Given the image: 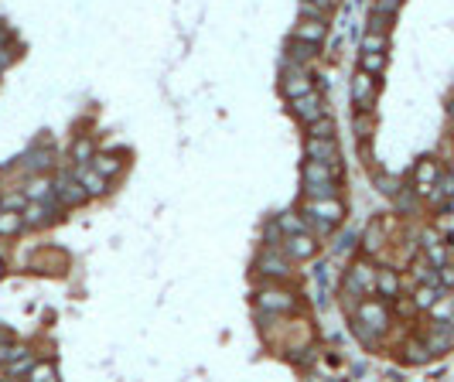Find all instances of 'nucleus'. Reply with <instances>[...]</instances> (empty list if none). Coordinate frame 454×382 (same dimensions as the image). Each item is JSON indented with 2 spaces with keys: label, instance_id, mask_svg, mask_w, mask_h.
<instances>
[{
  "label": "nucleus",
  "instance_id": "nucleus-1",
  "mask_svg": "<svg viewBox=\"0 0 454 382\" xmlns=\"http://www.w3.org/2000/svg\"><path fill=\"white\" fill-rule=\"evenodd\" d=\"M301 212L308 215V226L315 232H321V236H328L332 229H338L342 219H345V205L338 202V195L335 198H304Z\"/></svg>",
  "mask_w": 454,
  "mask_h": 382
},
{
  "label": "nucleus",
  "instance_id": "nucleus-2",
  "mask_svg": "<svg viewBox=\"0 0 454 382\" xmlns=\"http://www.w3.org/2000/svg\"><path fill=\"white\" fill-rule=\"evenodd\" d=\"M257 273L270 277V280H284L294 273V260L284 253V246H274V249H263L257 260Z\"/></svg>",
  "mask_w": 454,
  "mask_h": 382
},
{
  "label": "nucleus",
  "instance_id": "nucleus-3",
  "mask_svg": "<svg viewBox=\"0 0 454 382\" xmlns=\"http://www.w3.org/2000/svg\"><path fill=\"white\" fill-rule=\"evenodd\" d=\"M356 321L359 325H366L369 331H376V335H383V331L390 328V307L383 304V301L362 297V301L356 304Z\"/></svg>",
  "mask_w": 454,
  "mask_h": 382
},
{
  "label": "nucleus",
  "instance_id": "nucleus-4",
  "mask_svg": "<svg viewBox=\"0 0 454 382\" xmlns=\"http://www.w3.org/2000/svg\"><path fill=\"white\" fill-rule=\"evenodd\" d=\"M257 307L260 311H270V314H291L297 307V297L291 290H280V286H263L257 290Z\"/></svg>",
  "mask_w": 454,
  "mask_h": 382
},
{
  "label": "nucleus",
  "instance_id": "nucleus-5",
  "mask_svg": "<svg viewBox=\"0 0 454 382\" xmlns=\"http://www.w3.org/2000/svg\"><path fill=\"white\" fill-rule=\"evenodd\" d=\"M376 273H379V270H373L366 260H359L356 267L349 270V277H345V290H349L356 301H362V294H376Z\"/></svg>",
  "mask_w": 454,
  "mask_h": 382
},
{
  "label": "nucleus",
  "instance_id": "nucleus-6",
  "mask_svg": "<svg viewBox=\"0 0 454 382\" xmlns=\"http://www.w3.org/2000/svg\"><path fill=\"white\" fill-rule=\"evenodd\" d=\"M291 113L304 123V127H311L315 120H321L325 116V96L321 93H304V96H297V99H291Z\"/></svg>",
  "mask_w": 454,
  "mask_h": 382
},
{
  "label": "nucleus",
  "instance_id": "nucleus-7",
  "mask_svg": "<svg viewBox=\"0 0 454 382\" xmlns=\"http://www.w3.org/2000/svg\"><path fill=\"white\" fill-rule=\"evenodd\" d=\"M376 93H379L376 76H369V72H362V69H359L356 79H352V103H356L359 110H373Z\"/></svg>",
  "mask_w": 454,
  "mask_h": 382
},
{
  "label": "nucleus",
  "instance_id": "nucleus-8",
  "mask_svg": "<svg viewBox=\"0 0 454 382\" xmlns=\"http://www.w3.org/2000/svg\"><path fill=\"white\" fill-rule=\"evenodd\" d=\"M284 253L297 260V263H304V260H311L318 256V243L311 232H294V236H284Z\"/></svg>",
  "mask_w": 454,
  "mask_h": 382
},
{
  "label": "nucleus",
  "instance_id": "nucleus-9",
  "mask_svg": "<svg viewBox=\"0 0 454 382\" xmlns=\"http://www.w3.org/2000/svg\"><path fill=\"white\" fill-rule=\"evenodd\" d=\"M437 178H441V164H437V157H424V161L414 168V185H417L414 191L420 195V198H427V195L434 191Z\"/></svg>",
  "mask_w": 454,
  "mask_h": 382
},
{
  "label": "nucleus",
  "instance_id": "nucleus-10",
  "mask_svg": "<svg viewBox=\"0 0 454 382\" xmlns=\"http://www.w3.org/2000/svg\"><path fill=\"white\" fill-rule=\"evenodd\" d=\"M304 154H308L311 161H325V164H332V161L342 157L335 137H308V140H304Z\"/></svg>",
  "mask_w": 454,
  "mask_h": 382
},
{
  "label": "nucleus",
  "instance_id": "nucleus-11",
  "mask_svg": "<svg viewBox=\"0 0 454 382\" xmlns=\"http://www.w3.org/2000/svg\"><path fill=\"white\" fill-rule=\"evenodd\" d=\"M280 89H284V96H287V99H297V96L311 93L315 86H311V76H308V69H304V65H297V69H287V72H284V82H280Z\"/></svg>",
  "mask_w": 454,
  "mask_h": 382
},
{
  "label": "nucleus",
  "instance_id": "nucleus-12",
  "mask_svg": "<svg viewBox=\"0 0 454 382\" xmlns=\"http://www.w3.org/2000/svg\"><path fill=\"white\" fill-rule=\"evenodd\" d=\"M55 195H59V202L65 205V209H72V205H82L89 195H86V188H82L79 181H76V174L69 178V174H62L59 181H55Z\"/></svg>",
  "mask_w": 454,
  "mask_h": 382
},
{
  "label": "nucleus",
  "instance_id": "nucleus-13",
  "mask_svg": "<svg viewBox=\"0 0 454 382\" xmlns=\"http://www.w3.org/2000/svg\"><path fill=\"white\" fill-rule=\"evenodd\" d=\"M294 38L297 41H308V45H325V38H328V21H318V18L297 21Z\"/></svg>",
  "mask_w": 454,
  "mask_h": 382
},
{
  "label": "nucleus",
  "instance_id": "nucleus-14",
  "mask_svg": "<svg viewBox=\"0 0 454 382\" xmlns=\"http://www.w3.org/2000/svg\"><path fill=\"white\" fill-rule=\"evenodd\" d=\"M427 345L434 355H444L454 348V321H434L431 335H427Z\"/></svg>",
  "mask_w": 454,
  "mask_h": 382
},
{
  "label": "nucleus",
  "instance_id": "nucleus-15",
  "mask_svg": "<svg viewBox=\"0 0 454 382\" xmlns=\"http://www.w3.org/2000/svg\"><path fill=\"white\" fill-rule=\"evenodd\" d=\"M24 195H28V202H48V198L55 195V181L41 171V174H35V178H28Z\"/></svg>",
  "mask_w": 454,
  "mask_h": 382
},
{
  "label": "nucleus",
  "instance_id": "nucleus-16",
  "mask_svg": "<svg viewBox=\"0 0 454 382\" xmlns=\"http://www.w3.org/2000/svg\"><path fill=\"white\" fill-rule=\"evenodd\" d=\"M76 181H79L82 188H86V195H103V191H106V185H110V178H103L96 168L76 171Z\"/></svg>",
  "mask_w": 454,
  "mask_h": 382
},
{
  "label": "nucleus",
  "instance_id": "nucleus-17",
  "mask_svg": "<svg viewBox=\"0 0 454 382\" xmlns=\"http://www.w3.org/2000/svg\"><path fill=\"white\" fill-rule=\"evenodd\" d=\"M441 297H444V294H441V286H437V284H417V290H414L417 311H431Z\"/></svg>",
  "mask_w": 454,
  "mask_h": 382
},
{
  "label": "nucleus",
  "instance_id": "nucleus-18",
  "mask_svg": "<svg viewBox=\"0 0 454 382\" xmlns=\"http://www.w3.org/2000/svg\"><path fill=\"white\" fill-rule=\"evenodd\" d=\"M403 352H407L403 359H407L410 365H424L431 355H434V352H431V345H427V338H410V342L403 345Z\"/></svg>",
  "mask_w": 454,
  "mask_h": 382
},
{
  "label": "nucleus",
  "instance_id": "nucleus-19",
  "mask_svg": "<svg viewBox=\"0 0 454 382\" xmlns=\"http://www.w3.org/2000/svg\"><path fill=\"white\" fill-rule=\"evenodd\" d=\"M21 229H28V226H24V212H14V209L0 212V236H4V239L18 236Z\"/></svg>",
  "mask_w": 454,
  "mask_h": 382
},
{
  "label": "nucleus",
  "instance_id": "nucleus-20",
  "mask_svg": "<svg viewBox=\"0 0 454 382\" xmlns=\"http://www.w3.org/2000/svg\"><path fill=\"white\" fill-rule=\"evenodd\" d=\"M376 294L379 297H396L400 294V277H396V270H379L376 273Z\"/></svg>",
  "mask_w": 454,
  "mask_h": 382
},
{
  "label": "nucleus",
  "instance_id": "nucleus-21",
  "mask_svg": "<svg viewBox=\"0 0 454 382\" xmlns=\"http://www.w3.org/2000/svg\"><path fill=\"white\" fill-rule=\"evenodd\" d=\"M359 69H362V72H369V76H379V72L386 69V52H369V48H362V55H359Z\"/></svg>",
  "mask_w": 454,
  "mask_h": 382
},
{
  "label": "nucleus",
  "instance_id": "nucleus-22",
  "mask_svg": "<svg viewBox=\"0 0 454 382\" xmlns=\"http://www.w3.org/2000/svg\"><path fill=\"white\" fill-rule=\"evenodd\" d=\"M48 222V202H28V209H24V226L28 229H38Z\"/></svg>",
  "mask_w": 454,
  "mask_h": 382
},
{
  "label": "nucleus",
  "instance_id": "nucleus-23",
  "mask_svg": "<svg viewBox=\"0 0 454 382\" xmlns=\"http://www.w3.org/2000/svg\"><path fill=\"white\" fill-rule=\"evenodd\" d=\"M93 157H96L93 137H79V140L72 144V161H76V164H93Z\"/></svg>",
  "mask_w": 454,
  "mask_h": 382
},
{
  "label": "nucleus",
  "instance_id": "nucleus-24",
  "mask_svg": "<svg viewBox=\"0 0 454 382\" xmlns=\"http://www.w3.org/2000/svg\"><path fill=\"white\" fill-rule=\"evenodd\" d=\"M93 168H96L103 178H113V174L123 171V161L113 157V154H96V157H93Z\"/></svg>",
  "mask_w": 454,
  "mask_h": 382
},
{
  "label": "nucleus",
  "instance_id": "nucleus-25",
  "mask_svg": "<svg viewBox=\"0 0 454 382\" xmlns=\"http://www.w3.org/2000/svg\"><path fill=\"white\" fill-rule=\"evenodd\" d=\"M277 226H280V232H284V236H294V232H308V229H311V226H308V219H297L294 212L277 215Z\"/></svg>",
  "mask_w": 454,
  "mask_h": 382
},
{
  "label": "nucleus",
  "instance_id": "nucleus-26",
  "mask_svg": "<svg viewBox=\"0 0 454 382\" xmlns=\"http://www.w3.org/2000/svg\"><path fill=\"white\" fill-rule=\"evenodd\" d=\"M383 246H386V232H383L379 222H373V226L366 229V236H362V249H366V253H379Z\"/></svg>",
  "mask_w": 454,
  "mask_h": 382
},
{
  "label": "nucleus",
  "instance_id": "nucleus-27",
  "mask_svg": "<svg viewBox=\"0 0 454 382\" xmlns=\"http://www.w3.org/2000/svg\"><path fill=\"white\" fill-rule=\"evenodd\" d=\"M410 273H414L417 284H437V270L427 263V256H417L414 267H410Z\"/></svg>",
  "mask_w": 454,
  "mask_h": 382
},
{
  "label": "nucleus",
  "instance_id": "nucleus-28",
  "mask_svg": "<svg viewBox=\"0 0 454 382\" xmlns=\"http://www.w3.org/2000/svg\"><path fill=\"white\" fill-rule=\"evenodd\" d=\"M318 48L321 45H308V41H297V38H291V45H287L291 58H297V62H311L318 55Z\"/></svg>",
  "mask_w": 454,
  "mask_h": 382
},
{
  "label": "nucleus",
  "instance_id": "nucleus-29",
  "mask_svg": "<svg viewBox=\"0 0 454 382\" xmlns=\"http://www.w3.org/2000/svg\"><path fill=\"white\" fill-rule=\"evenodd\" d=\"M28 379H35V382H48V379H59V369L48 362V359H41V362L31 365V372H28Z\"/></svg>",
  "mask_w": 454,
  "mask_h": 382
},
{
  "label": "nucleus",
  "instance_id": "nucleus-30",
  "mask_svg": "<svg viewBox=\"0 0 454 382\" xmlns=\"http://www.w3.org/2000/svg\"><path fill=\"white\" fill-rule=\"evenodd\" d=\"M386 45H390V38H386V31H366V38H362V48H369V52H386Z\"/></svg>",
  "mask_w": 454,
  "mask_h": 382
},
{
  "label": "nucleus",
  "instance_id": "nucleus-31",
  "mask_svg": "<svg viewBox=\"0 0 454 382\" xmlns=\"http://www.w3.org/2000/svg\"><path fill=\"white\" fill-rule=\"evenodd\" d=\"M308 137H335V120L325 113L321 120H315V123L308 127Z\"/></svg>",
  "mask_w": 454,
  "mask_h": 382
},
{
  "label": "nucleus",
  "instance_id": "nucleus-32",
  "mask_svg": "<svg viewBox=\"0 0 454 382\" xmlns=\"http://www.w3.org/2000/svg\"><path fill=\"white\" fill-rule=\"evenodd\" d=\"M356 130H359V140H369V137H373V110H359Z\"/></svg>",
  "mask_w": 454,
  "mask_h": 382
},
{
  "label": "nucleus",
  "instance_id": "nucleus-33",
  "mask_svg": "<svg viewBox=\"0 0 454 382\" xmlns=\"http://www.w3.org/2000/svg\"><path fill=\"white\" fill-rule=\"evenodd\" d=\"M376 185H379L383 195H393V198H396V191L403 188V185H400V178H390V174H376Z\"/></svg>",
  "mask_w": 454,
  "mask_h": 382
},
{
  "label": "nucleus",
  "instance_id": "nucleus-34",
  "mask_svg": "<svg viewBox=\"0 0 454 382\" xmlns=\"http://www.w3.org/2000/svg\"><path fill=\"white\" fill-rule=\"evenodd\" d=\"M390 24H393V14H383V11H373V14H369V28H373V31H390Z\"/></svg>",
  "mask_w": 454,
  "mask_h": 382
},
{
  "label": "nucleus",
  "instance_id": "nucleus-35",
  "mask_svg": "<svg viewBox=\"0 0 454 382\" xmlns=\"http://www.w3.org/2000/svg\"><path fill=\"white\" fill-rule=\"evenodd\" d=\"M4 209H14V212L28 209V195H24V191H11V195L4 198Z\"/></svg>",
  "mask_w": 454,
  "mask_h": 382
},
{
  "label": "nucleus",
  "instance_id": "nucleus-36",
  "mask_svg": "<svg viewBox=\"0 0 454 382\" xmlns=\"http://www.w3.org/2000/svg\"><path fill=\"white\" fill-rule=\"evenodd\" d=\"M311 4H318L325 14H332V11H335V0H311Z\"/></svg>",
  "mask_w": 454,
  "mask_h": 382
},
{
  "label": "nucleus",
  "instance_id": "nucleus-37",
  "mask_svg": "<svg viewBox=\"0 0 454 382\" xmlns=\"http://www.w3.org/2000/svg\"><path fill=\"white\" fill-rule=\"evenodd\" d=\"M0 212H4V198H0Z\"/></svg>",
  "mask_w": 454,
  "mask_h": 382
},
{
  "label": "nucleus",
  "instance_id": "nucleus-38",
  "mask_svg": "<svg viewBox=\"0 0 454 382\" xmlns=\"http://www.w3.org/2000/svg\"><path fill=\"white\" fill-rule=\"evenodd\" d=\"M0 273H4V260H0Z\"/></svg>",
  "mask_w": 454,
  "mask_h": 382
},
{
  "label": "nucleus",
  "instance_id": "nucleus-39",
  "mask_svg": "<svg viewBox=\"0 0 454 382\" xmlns=\"http://www.w3.org/2000/svg\"><path fill=\"white\" fill-rule=\"evenodd\" d=\"M451 174H454V161H451Z\"/></svg>",
  "mask_w": 454,
  "mask_h": 382
}]
</instances>
